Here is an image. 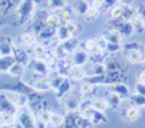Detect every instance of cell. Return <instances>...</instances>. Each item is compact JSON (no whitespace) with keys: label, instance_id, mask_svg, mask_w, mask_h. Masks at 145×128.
I'll return each instance as SVG.
<instances>
[{"label":"cell","instance_id":"1","mask_svg":"<svg viewBox=\"0 0 145 128\" xmlns=\"http://www.w3.org/2000/svg\"><path fill=\"white\" fill-rule=\"evenodd\" d=\"M35 3L31 2V0H22V2L18 5L16 9V16H18V23L19 25H25L31 20V18L35 13Z\"/></svg>","mask_w":145,"mask_h":128},{"label":"cell","instance_id":"2","mask_svg":"<svg viewBox=\"0 0 145 128\" xmlns=\"http://www.w3.org/2000/svg\"><path fill=\"white\" fill-rule=\"evenodd\" d=\"M16 119H18L16 122L19 125H22V128H36V124H38V121H36L33 112L28 106L18 111Z\"/></svg>","mask_w":145,"mask_h":128},{"label":"cell","instance_id":"3","mask_svg":"<svg viewBox=\"0 0 145 128\" xmlns=\"http://www.w3.org/2000/svg\"><path fill=\"white\" fill-rule=\"evenodd\" d=\"M29 68H32V72L35 74H38L39 77H46L48 73L51 72V64L46 60H36V58H32L28 64Z\"/></svg>","mask_w":145,"mask_h":128},{"label":"cell","instance_id":"4","mask_svg":"<svg viewBox=\"0 0 145 128\" xmlns=\"http://www.w3.org/2000/svg\"><path fill=\"white\" fill-rule=\"evenodd\" d=\"M113 23V28L122 38H129L134 35V28H132L131 22L128 20H123V19H119V20H112Z\"/></svg>","mask_w":145,"mask_h":128},{"label":"cell","instance_id":"5","mask_svg":"<svg viewBox=\"0 0 145 128\" xmlns=\"http://www.w3.org/2000/svg\"><path fill=\"white\" fill-rule=\"evenodd\" d=\"M71 64L72 66H76V67H84L87 63H89V60H90V54L89 53H86L84 50H81V48H78V50H76L74 53L71 54Z\"/></svg>","mask_w":145,"mask_h":128},{"label":"cell","instance_id":"6","mask_svg":"<svg viewBox=\"0 0 145 128\" xmlns=\"http://www.w3.org/2000/svg\"><path fill=\"white\" fill-rule=\"evenodd\" d=\"M31 87L36 93H46V92L52 90L51 89V81H50V79H46V77H38V79H35L32 83H31Z\"/></svg>","mask_w":145,"mask_h":128},{"label":"cell","instance_id":"7","mask_svg":"<svg viewBox=\"0 0 145 128\" xmlns=\"http://www.w3.org/2000/svg\"><path fill=\"white\" fill-rule=\"evenodd\" d=\"M35 33H36V38H39V41L42 44H46V42H50V41H52L55 38V28L44 25L42 28H39Z\"/></svg>","mask_w":145,"mask_h":128},{"label":"cell","instance_id":"8","mask_svg":"<svg viewBox=\"0 0 145 128\" xmlns=\"http://www.w3.org/2000/svg\"><path fill=\"white\" fill-rule=\"evenodd\" d=\"M7 96L10 98V100L15 103V106L18 109L22 108H26L28 103H29V98L26 96V93H22V92H10L7 93Z\"/></svg>","mask_w":145,"mask_h":128},{"label":"cell","instance_id":"9","mask_svg":"<svg viewBox=\"0 0 145 128\" xmlns=\"http://www.w3.org/2000/svg\"><path fill=\"white\" fill-rule=\"evenodd\" d=\"M52 13L58 18V20H59V23H68V22H71V20H74V12H72V9L70 7V6H65V7H63V9H58V10H54Z\"/></svg>","mask_w":145,"mask_h":128},{"label":"cell","instance_id":"10","mask_svg":"<svg viewBox=\"0 0 145 128\" xmlns=\"http://www.w3.org/2000/svg\"><path fill=\"white\" fill-rule=\"evenodd\" d=\"M19 44L22 48H31L36 44V33L33 31H25L19 35Z\"/></svg>","mask_w":145,"mask_h":128},{"label":"cell","instance_id":"11","mask_svg":"<svg viewBox=\"0 0 145 128\" xmlns=\"http://www.w3.org/2000/svg\"><path fill=\"white\" fill-rule=\"evenodd\" d=\"M15 51V42L9 37H3L0 38V57L5 55H13Z\"/></svg>","mask_w":145,"mask_h":128},{"label":"cell","instance_id":"12","mask_svg":"<svg viewBox=\"0 0 145 128\" xmlns=\"http://www.w3.org/2000/svg\"><path fill=\"white\" fill-rule=\"evenodd\" d=\"M52 67L55 68L57 74L67 77L68 73H70V70H71V67H72V64H71V60H68V58H64V60H55V63H54Z\"/></svg>","mask_w":145,"mask_h":128},{"label":"cell","instance_id":"13","mask_svg":"<svg viewBox=\"0 0 145 128\" xmlns=\"http://www.w3.org/2000/svg\"><path fill=\"white\" fill-rule=\"evenodd\" d=\"M18 108L15 106V103L10 100L7 96V93H0V112H12V114H18Z\"/></svg>","mask_w":145,"mask_h":128},{"label":"cell","instance_id":"14","mask_svg":"<svg viewBox=\"0 0 145 128\" xmlns=\"http://www.w3.org/2000/svg\"><path fill=\"white\" fill-rule=\"evenodd\" d=\"M109 92L115 93V95H118L120 99H128L131 96V89L126 83H116V85H112L110 87H109Z\"/></svg>","mask_w":145,"mask_h":128},{"label":"cell","instance_id":"15","mask_svg":"<svg viewBox=\"0 0 145 128\" xmlns=\"http://www.w3.org/2000/svg\"><path fill=\"white\" fill-rule=\"evenodd\" d=\"M125 58H126V61L131 63V64H142L144 60H145V55H144V51L142 50L137 48V50L126 51Z\"/></svg>","mask_w":145,"mask_h":128},{"label":"cell","instance_id":"16","mask_svg":"<svg viewBox=\"0 0 145 128\" xmlns=\"http://www.w3.org/2000/svg\"><path fill=\"white\" fill-rule=\"evenodd\" d=\"M55 38L58 39V42H67V41L72 39L74 37L71 35V32L67 28L65 23H63V25H59V26L55 28Z\"/></svg>","mask_w":145,"mask_h":128},{"label":"cell","instance_id":"17","mask_svg":"<svg viewBox=\"0 0 145 128\" xmlns=\"http://www.w3.org/2000/svg\"><path fill=\"white\" fill-rule=\"evenodd\" d=\"M48 47L46 44L42 42H36L32 47V57L36 58V60H46V55H48Z\"/></svg>","mask_w":145,"mask_h":128},{"label":"cell","instance_id":"18","mask_svg":"<svg viewBox=\"0 0 145 128\" xmlns=\"http://www.w3.org/2000/svg\"><path fill=\"white\" fill-rule=\"evenodd\" d=\"M86 77H87V73H86V70H84V67L72 66L71 70H70V73H68V79L71 81H84Z\"/></svg>","mask_w":145,"mask_h":128},{"label":"cell","instance_id":"19","mask_svg":"<svg viewBox=\"0 0 145 128\" xmlns=\"http://www.w3.org/2000/svg\"><path fill=\"white\" fill-rule=\"evenodd\" d=\"M71 89H72V81L68 77H65L64 81L59 85V87L55 90V96L58 99H64L65 96H68V93L71 92Z\"/></svg>","mask_w":145,"mask_h":128},{"label":"cell","instance_id":"20","mask_svg":"<svg viewBox=\"0 0 145 128\" xmlns=\"http://www.w3.org/2000/svg\"><path fill=\"white\" fill-rule=\"evenodd\" d=\"M13 58H15L16 63H19L22 66H28L29 61H31L26 50L25 48H16V47H15V51H13Z\"/></svg>","mask_w":145,"mask_h":128},{"label":"cell","instance_id":"21","mask_svg":"<svg viewBox=\"0 0 145 128\" xmlns=\"http://www.w3.org/2000/svg\"><path fill=\"white\" fill-rule=\"evenodd\" d=\"M81 102L80 99H77L76 96H65L64 98V108L70 112H76L77 109H80Z\"/></svg>","mask_w":145,"mask_h":128},{"label":"cell","instance_id":"22","mask_svg":"<svg viewBox=\"0 0 145 128\" xmlns=\"http://www.w3.org/2000/svg\"><path fill=\"white\" fill-rule=\"evenodd\" d=\"M102 35L105 37V39L107 41V44H122V37H120L115 29H107Z\"/></svg>","mask_w":145,"mask_h":128},{"label":"cell","instance_id":"23","mask_svg":"<svg viewBox=\"0 0 145 128\" xmlns=\"http://www.w3.org/2000/svg\"><path fill=\"white\" fill-rule=\"evenodd\" d=\"M51 115H52V112L50 109L42 108V109L38 111V114H36L35 118H36V121H38L41 125H48L51 122Z\"/></svg>","mask_w":145,"mask_h":128},{"label":"cell","instance_id":"24","mask_svg":"<svg viewBox=\"0 0 145 128\" xmlns=\"http://www.w3.org/2000/svg\"><path fill=\"white\" fill-rule=\"evenodd\" d=\"M105 99L107 102V108L109 109H113V111H116L120 106V103H122V99H120L118 95H115V93H112V92H109Z\"/></svg>","mask_w":145,"mask_h":128},{"label":"cell","instance_id":"25","mask_svg":"<svg viewBox=\"0 0 145 128\" xmlns=\"http://www.w3.org/2000/svg\"><path fill=\"white\" fill-rule=\"evenodd\" d=\"M16 114L12 112H0V125H6V127H12L16 124Z\"/></svg>","mask_w":145,"mask_h":128},{"label":"cell","instance_id":"26","mask_svg":"<svg viewBox=\"0 0 145 128\" xmlns=\"http://www.w3.org/2000/svg\"><path fill=\"white\" fill-rule=\"evenodd\" d=\"M125 118L126 121L129 122H134V121H138L141 118V109L137 108V106H128L125 109Z\"/></svg>","mask_w":145,"mask_h":128},{"label":"cell","instance_id":"27","mask_svg":"<svg viewBox=\"0 0 145 128\" xmlns=\"http://www.w3.org/2000/svg\"><path fill=\"white\" fill-rule=\"evenodd\" d=\"M81 50H84L86 53H89L90 55L96 54V53H99L97 51V45H96V39L94 38H89V39H84L81 42V47H80Z\"/></svg>","mask_w":145,"mask_h":128},{"label":"cell","instance_id":"28","mask_svg":"<svg viewBox=\"0 0 145 128\" xmlns=\"http://www.w3.org/2000/svg\"><path fill=\"white\" fill-rule=\"evenodd\" d=\"M90 106L94 109V111H97V112H106L109 108H107V102L105 98H94L91 102H90Z\"/></svg>","mask_w":145,"mask_h":128},{"label":"cell","instance_id":"29","mask_svg":"<svg viewBox=\"0 0 145 128\" xmlns=\"http://www.w3.org/2000/svg\"><path fill=\"white\" fill-rule=\"evenodd\" d=\"M16 61L13 55H5V57H0V73H7L9 68L13 66Z\"/></svg>","mask_w":145,"mask_h":128},{"label":"cell","instance_id":"30","mask_svg":"<svg viewBox=\"0 0 145 128\" xmlns=\"http://www.w3.org/2000/svg\"><path fill=\"white\" fill-rule=\"evenodd\" d=\"M129 22H131L132 28H134V33H144L145 32V23L138 15H135Z\"/></svg>","mask_w":145,"mask_h":128},{"label":"cell","instance_id":"31","mask_svg":"<svg viewBox=\"0 0 145 128\" xmlns=\"http://www.w3.org/2000/svg\"><path fill=\"white\" fill-rule=\"evenodd\" d=\"M89 0H76L74 3V10H76V15H80V16H84L86 12L89 10Z\"/></svg>","mask_w":145,"mask_h":128},{"label":"cell","instance_id":"32","mask_svg":"<svg viewBox=\"0 0 145 128\" xmlns=\"http://www.w3.org/2000/svg\"><path fill=\"white\" fill-rule=\"evenodd\" d=\"M23 73H25V66H22L19 63H15L13 66L9 68V72H7L9 76L15 77V79H20L23 76Z\"/></svg>","mask_w":145,"mask_h":128},{"label":"cell","instance_id":"33","mask_svg":"<svg viewBox=\"0 0 145 128\" xmlns=\"http://www.w3.org/2000/svg\"><path fill=\"white\" fill-rule=\"evenodd\" d=\"M128 100L131 102V106H137V108H145V98H142L138 93H131V96L128 98Z\"/></svg>","mask_w":145,"mask_h":128},{"label":"cell","instance_id":"34","mask_svg":"<svg viewBox=\"0 0 145 128\" xmlns=\"http://www.w3.org/2000/svg\"><path fill=\"white\" fill-rule=\"evenodd\" d=\"M93 90H94V85L93 83H90L89 80H86L84 83H81L80 85V87H78V93L83 96V98H87V96H90L91 93H93Z\"/></svg>","mask_w":145,"mask_h":128},{"label":"cell","instance_id":"35","mask_svg":"<svg viewBox=\"0 0 145 128\" xmlns=\"http://www.w3.org/2000/svg\"><path fill=\"white\" fill-rule=\"evenodd\" d=\"M122 9H123V13H122V19H123V20H128V22H129L132 18L137 15V9L132 6V5L123 3V5H122Z\"/></svg>","mask_w":145,"mask_h":128},{"label":"cell","instance_id":"36","mask_svg":"<svg viewBox=\"0 0 145 128\" xmlns=\"http://www.w3.org/2000/svg\"><path fill=\"white\" fill-rule=\"evenodd\" d=\"M107 121V118H106V115L103 114V112H97V111H94L93 112V115L89 118V122L91 124V125H99V124H105Z\"/></svg>","mask_w":145,"mask_h":128},{"label":"cell","instance_id":"37","mask_svg":"<svg viewBox=\"0 0 145 128\" xmlns=\"http://www.w3.org/2000/svg\"><path fill=\"white\" fill-rule=\"evenodd\" d=\"M52 127L55 128H61L64 124H65V116L61 115V114H58V112H52L51 115V122H50Z\"/></svg>","mask_w":145,"mask_h":128},{"label":"cell","instance_id":"38","mask_svg":"<svg viewBox=\"0 0 145 128\" xmlns=\"http://www.w3.org/2000/svg\"><path fill=\"white\" fill-rule=\"evenodd\" d=\"M122 13H123L122 5H116L109 10V19L110 20H119V19H122Z\"/></svg>","mask_w":145,"mask_h":128},{"label":"cell","instance_id":"39","mask_svg":"<svg viewBox=\"0 0 145 128\" xmlns=\"http://www.w3.org/2000/svg\"><path fill=\"white\" fill-rule=\"evenodd\" d=\"M91 72H93V76H103L106 73V63H100V61L94 63Z\"/></svg>","mask_w":145,"mask_h":128},{"label":"cell","instance_id":"40","mask_svg":"<svg viewBox=\"0 0 145 128\" xmlns=\"http://www.w3.org/2000/svg\"><path fill=\"white\" fill-rule=\"evenodd\" d=\"M48 6H50L54 10H58V9H63L67 6V0H48Z\"/></svg>","mask_w":145,"mask_h":128},{"label":"cell","instance_id":"41","mask_svg":"<svg viewBox=\"0 0 145 128\" xmlns=\"http://www.w3.org/2000/svg\"><path fill=\"white\" fill-rule=\"evenodd\" d=\"M64 79H65L64 76H59V74H55L52 79H50V81H51V89L55 92V90L59 87V85L64 81Z\"/></svg>","mask_w":145,"mask_h":128},{"label":"cell","instance_id":"42","mask_svg":"<svg viewBox=\"0 0 145 128\" xmlns=\"http://www.w3.org/2000/svg\"><path fill=\"white\" fill-rule=\"evenodd\" d=\"M96 39V45H97V51L99 53H105L106 51V45H107V41L105 39L103 35H99L97 38H94Z\"/></svg>","mask_w":145,"mask_h":128},{"label":"cell","instance_id":"43","mask_svg":"<svg viewBox=\"0 0 145 128\" xmlns=\"http://www.w3.org/2000/svg\"><path fill=\"white\" fill-rule=\"evenodd\" d=\"M65 25H67V28L70 29V32H71V35H72V37H76V35H78V33H80V25H78L77 22L71 20V22L65 23Z\"/></svg>","mask_w":145,"mask_h":128},{"label":"cell","instance_id":"44","mask_svg":"<svg viewBox=\"0 0 145 128\" xmlns=\"http://www.w3.org/2000/svg\"><path fill=\"white\" fill-rule=\"evenodd\" d=\"M99 16H100V12L96 10V9H91V7H89V10L86 12V15H84V18L87 20H96Z\"/></svg>","mask_w":145,"mask_h":128},{"label":"cell","instance_id":"45","mask_svg":"<svg viewBox=\"0 0 145 128\" xmlns=\"http://www.w3.org/2000/svg\"><path fill=\"white\" fill-rule=\"evenodd\" d=\"M122 50V44H107L106 45V53L109 54H116Z\"/></svg>","mask_w":145,"mask_h":128},{"label":"cell","instance_id":"46","mask_svg":"<svg viewBox=\"0 0 145 128\" xmlns=\"http://www.w3.org/2000/svg\"><path fill=\"white\" fill-rule=\"evenodd\" d=\"M89 6L91 9H96V10H99L102 12L105 7H103V0H89Z\"/></svg>","mask_w":145,"mask_h":128},{"label":"cell","instance_id":"47","mask_svg":"<svg viewBox=\"0 0 145 128\" xmlns=\"http://www.w3.org/2000/svg\"><path fill=\"white\" fill-rule=\"evenodd\" d=\"M118 2H119V0H103V7L107 9V10H110L113 6L118 5Z\"/></svg>","mask_w":145,"mask_h":128},{"label":"cell","instance_id":"48","mask_svg":"<svg viewBox=\"0 0 145 128\" xmlns=\"http://www.w3.org/2000/svg\"><path fill=\"white\" fill-rule=\"evenodd\" d=\"M135 93H138V95H141L142 98H145V85L137 83L135 85Z\"/></svg>","mask_w":145,"mask_h":128},{"label":"cell","instance_id":"49","mask_svg":"<svg viewBox=\"0 0 145 128\" xmlns=\"http://www.w3.org/2000/svg\"><path fill=\"white\" fill-rule=\"evenodd\" d=\"M137 15L144 20V23H145V5H141L138 9H137Z\"/></svg>","mask_w":145,"mask_h":128},{"label":"cell","instance_id":"50","mask_svg":"<svg viewBox=\"0 0 145 128\" xmlns=\"http://www.w3.org/2000/svg\"><path fill=\"white\" fill-rule=\"evenodd\" d=\"M137 83L145 85V70H142V72L138 73V76H137Z\"/></svg>","mask_w":145,"mask_h":128},{"label":"cell","instance_id":"51","mask_svg":"<svg viewBox=\"0 0 145 128\" xmlns=\"http://www.w3.org/2000/svg\"><path fill=\"white\" fill-rule=\"evenodd\" d=\"M31 2H33L35 5H41V3L44 2V0H31Z\"/></svg>","mask_w":145,"mask_h":128},{"label":"cell","instance_id":"52","mask_svg":"<svg viewBox=\"0 0 145 128\" xmlns=\"http://www.w3.org/2000/svg\"><path fill=\"white\" fill-rule=\"evenodd\" d=\"M122 2L126 3V5H131V3H132V0H122Z\"/></svg>","mask_w":145,"mask_h":128},{"label":"cell","instance_id":"53","mask_svg":"<svg viewBox=\"0 0 145 128\" xmlns=\"http://www.w3.org/2000/svg\"><path fill=\"white\" fill-rule=\"evenodd\" d=\"M0 128H15V125H12V127H6V125H0Z\"/></svg>","mask_w":145,"mask_h":128},{"label":"cell","instance_id":"54","mask_svg":"<svg viewBox=\"0 0 145 128\" xmlns=\"http://www.w3.org/2000/svg\"><path fill=\"white\" fill-rule=\"evenodd\" d=\"M44 127H45V128H55V127H52L51 124H48V125H44Z\"/></svg>","mask_w":145,"mask_h":128},{"label":"cell","instance_id":"55","mask_svg":"<svg viewBox=\"0 0 145 128\" xmlns=\"http://www.w3.org/2000/svg\"><path fill=\"white\" fill-rule=\"evenodd\" d=\"M142 51H144V55H145V45H144V50Z\"/></svg>","mask_w":145,"mask_h":128},{"label":"cell","instance_id":"56","mask_svg":"<svg viewBox=\"0 0 145 128\" xmlns=\"http://www.w3.org/2000/svg\"><path fill=\"white\" fill-rule=\"evenodd\" d=\"M142 64H144V66H145V60H144V63H142Z\"/></svg>","mask_w":145,"mask_h":128}]
</instances>
